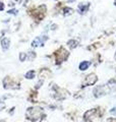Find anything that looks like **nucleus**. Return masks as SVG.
Instances as JSON below:
<instances>
[{
  "mask_svg": "<svg viewBox=\"0 0 116 122\" xmlns=\"http://www.w3.org/2000/svg\"><path fill=\"white\" fill-rule=\"evenodd\" d=\"M42 115V109L41 108H37V107H34V108H30L26 112V116H28L31 120H37L40 118V116Z\"/></svg>",
  "mask_w": 116,
  "mask_h": 122,
  "instance_id": "f257e3e1",
  "label": "nucleus"
},
{
  "mask_svg": "<svg viewBox=\"0 0 116 122\" xmlns=\"http://www.w3.org/2000/svg\"><path fill=\"white\" fill-rule=\"evenodd\" d=\"M68 55H69V53H68L66 50H65L64 48L58 49V50L55 52V54H54L57 63H60V62H62V61L66 60L67 57H68Z\"/></svg>",
  "mask_w": 116,
  "mask_h": 122,
  "instance_id": "f03ea898",
  "label": "nucleus"
},
{
  "mask_svg": "<svg viewBox=\"0 0 116 122\" xmlns=\"http://www.w3.org/2000/svg\"><path fill=\"white\" fill-rule=\"evenodd\" d=\"M45 12H46V7L44 5H42V6L39 7V8H37L36 10L33 11L32 16L34 18H36V20H43Z\"/></svg>",
  "mask_w": 116,
  "mask_h": 122,
  "instance_id": "7ed1b4c3",
  "label": "nucleus"
},
{
  "mask_svg": "<svg viewBox=\"0 0 116 122\" xmlns=\"http://www.w3.org/2000/svg\"><path fill=\"white\" fill-rule=\"evenodd\" d=\"M97 75L94 74V73H91V74H89L86 79H84V81L83 83V86H93L94 83L97 81Z\"/></svg>",
  "mask_w": 116,
  "mask_h": 122,
  "instance_id": "20e7f679",
  "label": "nucleus"
},
{
  "mask_svg": "<svg viewBox=\"0 0 116 122\" xmlns=\"http://www.w3.org/2000/svg\"><path fill=\"white\" fill-rule=\"evenodd\" d=\"M1 45H2V48L4 50H7L9 48V40L7 38H4V39L1 40Z\"/></svg>",
  "mask_w": 116,
  "mask_h": 122,
  "instance_id": "39448f33",
  "label": "nucleus"
},
{
  "mask_svg": "<svg viewBox=\"0 0 116 122\" xmlns=\"http://www.w3.org/2000/svg\"><path fill=\"white\" fill-rule=\"evenodd\" d=\"M96 112V110L95 109H92V110H90V111H88L86 114H84V119L86 120H90V122H91V120H92V115L94 114Z\"/></svg>",
  "mask_w": 116,
  "mask_h": 122,
  "instance_id": "423d86ee",
  "label": "nucleus"
},
{
  "mask_svg": "<svg viewBox=\"0 0 116 122\" xmlns=\"http://www.w3.org/2000/svg\"><path fill=\"white\" fill-rule=\"evenodd\" d=\"M89 66H90V62H89V61H84V62H82L79 64V69L80 70H86L89 68Z\"/></svg>",
  "mask_w": 116,
  "mask_h": 122,
  "instance_id": "0eeeda50",
  "label": "nucleus"
},
{
  "mask_svg": "<svg viewBox=\"0 0 116 122\" xmlns=\"http://www.w3.org/2000/svg\"><path fill=\"white\" fill-rule=\"evenodd\" d=\"M40 45H42V42L40 40V38H36L32 43V47H38V46H40Z\"/></svg>",
  "mask_w": 116,
  "mask_h": 122,
  "instance_id": "6e6552de",
  "label": "nucleus"
},
{
  "mask_svg": "<svg viewBox=\"0 0 116 122\" xmlns=\"http://www.w3.org/2000/svg\"><path fill=\"white\" fill-rule=\"evenodd\" d=\"M26 78H30V79H31V78H34V77H35V71H34V70L29 71L28 73L26 74Z\"/></svg>",
  "mask_w": 116,
  "mask_h": 122,
  "instance_id": "1a4fd4ad",
  "label": "nucleus"
},
{
  "mask_svg": "<svg viewBox=\"0 0 116 122\" xmlns=\"http://www.w3.org/2000/svg\"><path fill=\"white\" fill-rule=\"evenodd\" d=\"M68 46L70 48H75L76 47V42L75 41H73V40H70V41H68Z\"/></svg>",
  "mask_w": 116,
  "mask_h": 122,
  "instance_id": "9d476101",
  "label": "nucleus"
},
{
  "mask_svg": "<svg viewBox=\"0 0 116 122\" xmlns=\"http://www.w3.org/2000/svg\"><path fill=\"white\" fill-rule=\"evenodd\" d=\"M63 11L65 12V14H68V13H71L72 12V9L71 8H68V7H65L63 9Z\"/></svg>",
  "mask_w": 116,
  "mask_h": 122,
  "instance_id": "9b49d317",
  "label": "nucleus"
},
{
  "mask_svg": "<svg viewBox=\"0 0 116 122\" xmlns=\"http://www.w3.org/2000/svg\"><path fill=\"white\" fill-rule=\"evenodd\" d=\"M26 57V55L25 54V53H21V55H19V59H21V61H25Z\"/></svg>",
  "mask_w": 116,
  "mask_h": 122,
  "instance_id": "f8f14e48",
  "label": "nucleus"
},
{
  "mask_svg": "<svg viewBox=\"0 0 116 122\" xmlns=\"http://www.w3.org/2000/svg\"><path fill=\"white\" fill-rule=\"evenodd\" d=\"M35 56H36V54H35V52H30V58H31V59H33Z\"/></svg>",
  "mask_w": 116,
  "mask_h": 122,
  "instance_id": "ddd939ff",
  "label": "nucleus"
},
{
  "mask_svg": "<svg viewBox=\"0 0 116 122\" xmlns=\"http://www.w3.org/2000/svg\"><path fill=\"white\" fill-rule=\"evenodd\" d=\"M110 113H111V114H113V115H116V107H115V108H113V109H111Z\"/></svg>",
  "mask_w": 116,
  "mask_h": 122,
  "instance_id": "4468645a",
  "label": "nucleus"
},
{
  "mask_svg": "<svg viewBox=\"0 0 116 122\" xmlns=\"http://www.w3.org/2000/svg\"><path fill=\"white\" fill-rule=\"evenodd\" d=\"M4 9V4L2 2H0V10H3Z\"/></svg>",
  "mask_w": 116,
  "mask_h": 122,
  "instance_id": "2eb2a0df",
  "label": "nucleus"
},
{
  "mask_svg": "<svg viewBox=\"0 0 116 122\" xmlns=\"http://www.w3.org/2000/svg\"><path fill=\"white\" fill-rule=\"evenodd\" d=\"M107 122H116V119H114V118H110V119H108Z\"/></svg>",
  "mask_w": 116,
  "mask_h": 122,
  "instance_id": "dca6fc26",
  "label": "nucleus"
},
{
  "mask_svg": "<svg viewBox=\"0 0 116 122\" xmlns=\"http://www.w3.org/2000/svg\"><path fill=\"white\" fill-rule=\"evenodd\" d=\"M8 12H9V13H16V10H14V9H13V10H9Z\"/></svg>",
  "mask_w": 116,
  "mask_h": 122,
  "instance_id": "f3484780",
  "label": "nucleus"
},
{
  "mask_svg": "<svg viewBox=\"0 0 116 122\" xmlns=\"http://www.w3.org/2000/svg\"><path fill=\"white\" fill-rule=\"evenodd\" d=\"M115 5H116V0H115Z\"/></svg>",
  "mask_w": 116,
  "mask_h": 122,
  "instance_id": "a211bd4d",
  "label": "nucleus"
}]
</instances>
